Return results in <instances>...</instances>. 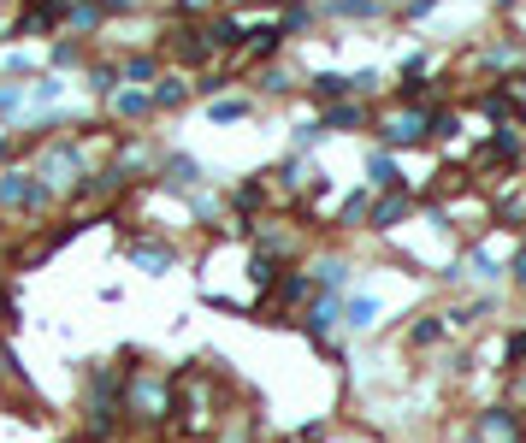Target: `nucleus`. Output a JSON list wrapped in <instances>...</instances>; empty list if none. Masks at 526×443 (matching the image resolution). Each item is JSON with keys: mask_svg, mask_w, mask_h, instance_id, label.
Instances as JSON below:
<instances>
[{"mask_svg": "<svg viewBox=\"0 0 526 443\" xmlns=\"http://www.w3.org/2000/svg\"><path fill=\"white\" fill-rule=\"evenodd\" d=\"M426 131H432V112L426 107H391L379 119V136L391 148H408V142H426Z\"/></svg>", "mask_w": 526, "mask_h": 443, "instance_id": "obj_1", "label": "nucleus"}, {"mask_svg": "<svg viewBox=\"0 0 526 443\" xmlns=\"http://www.w3.org/2000/svg\"><path fill=\"white\" fill-rule=\"evenodd\" d=\"M367 184H373V189H384V195H403L408 177H403V166H396L391 154H367Z\"/></svg>", "mask_w": 526, "mask_h": 443, "instance_id": "obj_2", "label": "nucleus"}, {"mask_svg": "<svg viewBox=\"0 0 526 443\" xmlns=\"http://www.w3.org/2000/svg\"><path fill=\"white\" fill-rule=\"evenodd\" d=\"M71 172H78V154H71V148H47L42 154V189H66L71 184Z\"/></svg>", "mask_w": 526, "mask_h": 443, "instance_id": "obj_3", "label": "nucleus"}, {"mask_svg": "<svg viewBox=\"0 0 526 443\" xmlns=\"http://www.w3.org/2000/svg\"><path fill=\"white\" fill-rule=\"evenodd\" d=\"M485 438H491V443H515L521 438V420L509 408H491V414H485Z\"/></svg>", "mask_w": 526, "mask_h": 443, "instance_id": "obj_4", "label": "nucleus"}, {"mask_svg": "<svg viewBox=\"0 0 526 443\" xmlns=\"http://www.w3.org/2000/svg\"><path fill=\"white\" fill-rule=\"evenodd\" d=\"M367 119V112L355 107V100H337V107H325V119H320V131H355V124Z\"/></svg>", "mask_w": 526, "mask_h": 443, "instance_id": "obj_5", "label": "nucleus"}, {"mask_svg": "<svg viewBox=\"0 0 526 443\" xmlns=\"http://www.w3.org/2000/svg\"><path fill=\"white\" fill-rule=\"evenodd\" d=\"M30 177H18V172H6V177H0V207H18V201H30Z\"/></svg>", "mask_w": 526, "mask_h": 443, "instance_id": "obj_6", "label": "nucleus"}, {"mask_svg": "<svg viewBox=\"0 0 526 443\" xmlns=\"http://www.w3.org/2000/svg\"><path fill=\"white\" fill-rule=\"evenodd\" d=\"M131 260H136V266H154V272H166V266H172V248H166V243H136Z\"/></svg>", "mask_w": 526, "mask_h": 443, "instance_id": "obj_7", "label": "nucleus"}, {"mask_svg": "<svg viewBox=\"0 0 526 443\" xmlns=\"http://www.w3.org/2000/svg\"><path fill=\"white\" fill-rule=\"evenodd\" d=\"M349 89H355V83H349V78H337V71H320V78H314V95H320V100H331V107L349 95Z\"/></svg>", "mask_w": 526, "mask_h": 443, "instance_id": "obj_8", "label": "nucleus"}, {"mask_svg": "<svg viewBox=\"0 0 526 443\" xmlns=\"http://www.w3.org/2000/svg\"><path fill=\"white\" fill-rule=\"evenodd\" d=\"M343 313H349V320H343V325H355V332H367V325H373V320H379V301H373V296H355V301H349V308H343Z\"/></svg>", "mask_w": 526, "mask_h": 443, "instance_id": "obj_9", "label": "nucleus"}, {"mask_svg": "<svg viewBox=\"0 0 526 443\" xmlns=\"http://www.w3.org/2000/svg\"><path fill=\"white\" fill-rule=\"evenodd\" d=\"M178 42H172V54H184V59H207V42H202V30H172Z\"/></svg>", "mask_w": 526, "mask_h": 443, "instance_id": "obj_10", "label": "nucleus"}, {"mask_svg": "<svg viewBox=\"0 0 526 443\" xmlns=\"http://www.w3.org/2000/svg\"><path fill=\"white\" fill-rule=\"evenodd\" d=\"M119 83H124L119 66H95V71H89V89H95V95H119Z\"/></svg>", "mask_w": 526, "mask_h": 443, "instance_id": "obj_11", "label": "nucleus"}, {"mask_svg": "<svg viewBox=\"0 0 526 443\" xmlns=\"http://www.w3.org/2000/svg\"><path fill=\"white\" fill-rule=\"evenodd\" d=\"M148 107H154V95H148V89H124V95H119V112H124V119H142Z\"/></svg>", "mask_w": 526, "mask_h": 443, "instance_id": "obj_12", "label": "nucleus"}, {"mask_svg": "<svg viewBox=\"0 0 526 443\" xmlns=\"http://www.w3.org/2000/svg\"><path fill=\"white\" fill-rule=\"evenodd\" d=\"M408 213V195H384L379 207H373V225H396Z\"/></svg>", "mask_w": 526, "mask_h": 443, "instance_id": "obj_13", "label": "nucleus"}, {"mask_svg": "<svg viewBox=\"0 0 526 443\" xmlns=\"http://www.w3.org/2000/svg\"><path fill=\"white\" fill-rule=\"evenodd\" d=\"M314 278H320L325 290H343V284H349V266H343V260H320V266H314Z\"/></svg>", "mask_w": 526, "mask_h": 443, "instance_id": "obj_14", "label": "nucleus"}, {"mask_svg": "<svg viewBox=\"0 0 526 443\" xmlns=\"http://www.w3.org/2000/svg\"><path fill=\"white\" fill-rule=\"evenodd\" d=\"M166 177H172V184H202V160H172V166H166Z\"/></svg>", "mask_w": 526, "mask_h": 443, "instance_id": "obj_15", "label": "nucleus"}, {"mask_svg": "<svg viewBox=\"0 0 526 443\" xmlns=\"http://www.w3.org/2000/svg\"><path fill=\"white\" fill-rule=\"evenodd\" d=\"M384 0H331V12H343V18H373Z\"/></svg>", "mask_w": 526, "mask_h": 443, "instance_id": "obj_16", "label": "nucleus"}, {"mask_svg": "<svg viewBox=\"0 0 526 443\" xmlns=\"http://www.w3.org/2000/svg\"><path fill=\"white\" fill-rule=\"evenodd\" d=\"M213 42H219V47H243V24H237V18H219V24H213Z\"/></svg>", "mask_w": 526, "mask_h": 443, "instance_id": "obj_17", "label": "nucleus"}, {"mask_svg": "<svg viewBox=\"0 0 526 443\" xmlns=\"http://www.w3.org/2000/svg\"><path fill=\"white\" fill-rule=\"evenodd\" d=\"M154 59H148V54H136V59H124V78H131V83H154Z\"/></svg>", "mask_w": 526, "mask_h": 443, "instance_id": "obj_18", "label": "nucleus"}, {"mask_svg": "<svg viewBox=\"0 0 526 443\" xmlns=\"http://www.w3.org/2000/svg\"><path fill=\"white\" fill-rule=\"evenodd\" d=\"M136 408H166V385H136Z\"/></svg>", "mask_w": 526, "mask_h": 443, "instance_id": "obj_19", "label": "nucleus"}, {"mask_svg": "<svg viewBox=\"0 0 526 443\" xmlns=\"http://www.w3.org/2000/svg\"><path fill=\"white\" fill-rule=\"evenodd\" d=\"M178 100H184V78H166L154 89V107H178Z\"/></svg>", "mask_w": 526, "mask_h": 443, "instance_id": "obj_20", "label": "nucleus"}, {"mask_svg": "<svg viewBox=\"0 0 526 443\" xmlns=\"http://www.w3.org/2000/svg\"><path fill=\"white\" fill-rule=\"evenodd\" d=\"M24 100H30V89H18V83H6V89H0V112H18Z\"/></svg>", "mask_w": 526, "mask_h": 443, "instance_id": "obj_21", "label": "nucleus"}, {"mask_svg": "<svg viewBox=\"0 0 526 443\" xmlns=\"http://www.w3.org/2000/svg\"><path fill=\"white\" fill-rule=\"evenodd\" d=\"M468 278H497V260L491 255H468Z\"/></svg>", "mask_w": 526, "mask_h": 443, "instance_id": "obj_22", "label": "nucleus"}, {"mask_svg": "<svg viewBox=\"0 0 526 443\" xmlns=\"http://www.w3.org/2000/svg\"><path fill=\"white\" fill-rule=\"evenodd\" d=\"M272 54H279V30H260L255 36V59H272Z\"/></svg>", "mask_w": 526, "mask_h": 443, "instance_id": "obj_23", "label": "nucleus"}, {"mask_svg": "<svg viewBox=\"0 0 526 443\" xmlns=\"http://www.w3.org/2000/svg\"><path fill=\"white\" fill-rule=\"evenodd\" d=\"M248 100H213V119H243Z\"/></svg>", "mask_w": 526, "mask_h": 443, "instance_id": "obj_24", "label": "nucleus"}, {"mask_svg": "<svg viewBox=\"0 0 526 443\" xmlns=\"http://www.w3.org/2000/svg\"><path fill=\"white\" fill-rule=\"evenodd\" d=\"M521 361H526V332L509 337V366H521Z\"/></svg>", "mask_w": 526, "mask_h": 443, "instance_id": "obj_25", "label": "nucleus"}, {"mask_svg": "<svg viewBox=\"0 0 526 443\" xmlns=\"http://www.w3.org/2000/svg\"><path fill=\"white\" fill-rule=\"evenodd\" d=\"M95 6H101V12H131L136 0H95Z\"/></svg>", "mask_w": 526, "mask_h": 443, "instance_id": "obj_26", "label": "nucleus"}, {"mask_svg": "<svg viewBox=\"0 0 526 443\" xmlns=\"http://www.w3.org/2000/svg\"><path fill=\"white\" fill-rule=\"evenodd\" d=\"M509 272H515V284H526V248L515 255V266H509Z\"/></svg>", "mask_w": 526, "mask_h": 443, "instance_id": "obj_27", "label": "nucleus"}, {"mask_svg": "<svg viewBox=\"0 0 526 443\" xmlns=\"http://www.w3.org/2000/svg\"><path fill=\"white\" fill-rule=\"evenodd\" d=\"M213 0H178V12H207Z\"/></svg>", "mask_w": 526, "mask_h": 443, "instance_id": "obj_28", "label": "nucleus"}, {"mask_svg": "<svg viewBox=\"0 0 526 443\" xmlns=\"http://www.w3.org/2000/svg\"><path fill=\"white\" fill-rule=\"evenodd\" d=\"M515 107L526 112V78H515Z\"/></svg>", "mask_w": 526, "mask_h": 443, "instance_id": "obj_29", "label": "nucleus"}, {"mask_svg": "<svg viewBox=\"0 0 526 443\" xmlns=\"http://www.w3.org/2000/svg\"><path fill=\"white\" fill-rule=\"evenodd\" d=\"M6 154H12V148H6V142H0V160H6Z\"/></svg>", "mask_w": 526, "mask_h": 443, "instance_id": "obj_30", "label": "nucleus"}, {"mask_svg": "<svg viewBox=\"0 0 526 443\" xmlns=\"http://www.w3.org/2000/svg\"><path fill=\"white\" fill-rule=\"evenodd\" d=\"M396 6H415V0H396Z\"/></svg>", "mask_w": 526, "mask_h": 443, "instance_id": "obj_31", "label": "nucleus"}, {"mask_svg": "<svg viewBox=\"0 0 526 443\" xmlns=\"http://www.w3.org/2000/svg\"><path fill=\"white\" fill-rule=\"evenodd\" d=\"M521 396H526V378H521Z\"/></svg>", "mask_w": 526, "mask_h": 443, "instance_id": "obj_32", "label": "nucleus"}]
</instances>
